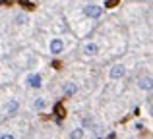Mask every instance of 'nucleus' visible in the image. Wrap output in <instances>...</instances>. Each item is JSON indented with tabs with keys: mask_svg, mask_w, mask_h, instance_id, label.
I'll return each mask as SVG.
<instances>
[{
	"mask_svg": "<svg viewBox=\"0 0 153 139\" xmlns=\"http://www.w3.org/2000/svg\"><path fill=\"white\" fill-rule=\"evenodd\" d=\"M83 14L91 19H99L103 15V6H97V4H89V6L83 8Z\"/></svg>",
	"mask_w": 153,
	"mask_h": 139,
	"instance_id": "f257e3e1",
	"label": "nucleus"
},
{
	"mask_svg": "<svg viewBox=\"0 0 153 139\" xmlns=\"http://www.w3.org/2000/svg\"><path fill=\"white\" fill-rule=\"evenodd\" d=\"M124 75H126V68H124L122 64H114L108 71V77L111 79H122Z\"/></svg>",
	"mask_w": 153,
	"mask_h": 139,
	"instance_id": "f03ea898",
	"label": "nucleus"
},
{
	"mask_svg": "<svg viewBox=\"0 0 153 139\" xmlns=\"http://www.w3.org/2000/svg\"><path fill=\"white\" fill-rule=\"evenodd\" d=\"M27 85L33 87V89H41V85H43V77H41L39 74H31V75H27Z\"/></svg>",
	"mask_w": 153,
	"mask_h": 139,
	"instance_id": "7ed1b4c3",
	"label": "nucleus"
},
{
	"mask_svg": "<svg viewBox=\"0 0 153 139\" xmlns=\"http://www.w3.org/2000/svg\"><path fill=\"white\" fill-rule=\"evenodd\" d=\"M49 49H51V54H60L64 50V41L62 39H52Z\"/></svg>",
	"mask_w": 153,
	"mask_h": 139,
	"instance_id": "20e7f679",
	"label": "nucleus"
},
{
	"mask_svg": "<svg viewBox=\"0 0 153 139\" xmlns=\"http://www.w3.org/2000/svg\"><path fill=\"white\" fill-rule=\"evenodd\" d=\"M82 52L85 54V56H95V54L99 52V45H95V43H87V45H83Z\"/></svg>",
	"mask_w": 153,
	"mask_h": 139,
	"instance_id": "39448f33",
	"label": "nucleus"
},
{
	"mask_svg": "<svg viewBox=\"0 0 153 139\" xmlns=\"http://www.w3.org/2000/svg\"><path fill=\"white\" fill-rule=\"evenodd\" d=\"M138 85H140V89H143V91H153V77H140Z\"/></svg>",
	"mask_w": 153,
	"mask_h": 139,
	"instance_id": "423d86ee",
	"label": "nucleus"
},
{
	"mask_svg": "<svg viewBox=\"0 0 153 139\" xmlns=\"http://www.w3.org/2000/svg\"><path fill=\"white\" fill-rule=\"evenodd\" d=\"M76 93H78V85H76V83H72V81L64 83V95H66V97H72V95H76Z\"/></svg>",
	"mask_w": 153,
	"mask_h": 139,
	"instance_id": "0eeeda50",
	"label": "nucleus"
},
{
	"mask_svg": "<svg viewBox=\"0 0 153 139\" xmlns=\"http://www.w3.org/2000/svg\"><path fill=\"white\" fill-rule=\"evenodd\" d=\"M18 108H19V102H18V101H10V104H8L6 112L12 116V114H16V112H18Z\"/></svg>",
	"mask_w": 153,
	"mask_h": 139,
	"instance_id": "6e6552de",
	"label": "nucleus"
},
{
	"mask_svg": "<svg viewBox=\"0 0 153 139\" xmlns=\"http://www.w3.org/2000/svg\"><path fill=\"white\" fill-rule=\"evenodd\" d=\"M82 137H83V128H76V129H72L70 139H82Z\"/></svg>",
	"mask_w": 153,
	"mask_h": 139,
	"instance_id": "1a4fd4ad",
	"label": "nucleus"
},
{
	"mask_svg": "<svg viewBox=\"0 0 153 139\" xmlns=\"http://www.w3.org/2000/svg\"><path fill=\"white\" fill-rule=\"evenodd\" d=\"M45 106H47V102H45V99H35V108L37 110H45Z\"/></svg>",
	"mask_w": 153,
	"mask_h": 139,
	"instance_id": "9d476101",
	"label": "nucleus"
},
{
	"mask_svg": "<svg viewBox=\"0 0 153 139\" xmlns=\"http://www.w3.org/2000/svg\"><path fill=\"white\" fill-rule=\"evenodd\" d=\"M27 21V18L23 14H19V15H16V23H18V25H23V23Z\"/></svg>",
	"mask_w": 153,
	"mask_h": 139,
	"instance_id": "9b49d317",
	"label": "nucleus"
},
{
	"mask_svg": "<svg viewBox=\"0 0 153 139\" xmlns=\"http://www.w3.org/2000/svg\"><path fill=\"white\" fill-rule=\"evenodd\" d=\"M0 139H16L12 133H0Z\"/></svg>",
	"mask_w": 153,
	"mask_h": 139,
	"instance_id": "f8f14e48",
	"label": "nucleus"
},
{
	"mask_svg": "<svg viewBox=\"0 0 153 139\" xmlns=\"http://www.w3.org/2000/svg\"><path fill=\"white\" fill-rule=\"evenodd\" d=\"M118 2V0H107V4H105V8H112L114 4Z\"/></svg>",
	"mask_w": 153,
	"mask_h": 139,
	"instance_id": "ddd939ff",
	"label": "nucleus"
},
{
	"mask_svg": "<svg viewBox=\"0 0 153 139\" xmlns=\"http://www.w3.org/2000/svg\"><path fill=\"white\" fill-rule=\"evenodd\" d=\"M97 139H101V137H97Z\"/></svg>",
	"mask_w": 153,
	"mask_h": 139,
	"instance_id": "4468645a",
	"label": "nucleus"
}]
</instances>
